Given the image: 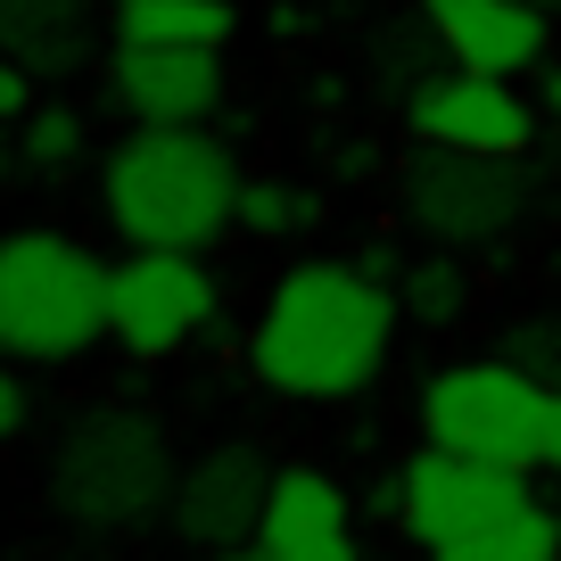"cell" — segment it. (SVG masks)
<instances>
[{"instance_id":"24","label":"cell","mask_w":561,"mask_h":561,"mask_svg":"<svg viewBox=\"0 0 561 561\" xmlns=\"http://www.w3.org/2000/svg\"><path fill=\"white\" fill-rule=\"evenodd\" d=\"M545 471H561V388H553V404H545Z\"/></svg>"},{"instance_id":"17","label":"cell","mask_w":561,"mask_h":561,"mask_svg":"<svg viewBox=\"0 0 561 561\" xmlns=\"http://www.w3.org/2000/svg\"><path fill=\"white\" fill-rule=\"evenodd\" d=\"M397 306L413 322H430V331H446V322L471 306V280H462V264H455V248L446 256H421V264H404L397 273Z\"/></svg>"},{"instance_id":"18","label":"cell","mask_w":561,"mask_h":561,"mask_svg":"<svg viewBox=\"0 0 561 561\" xmlns=\"http://www.w3.org/2000/svg\"><path fill=\"white\" fill-rule=\"evenodd\" d=\"M240 224L256 240H298V231L322 224V198L306 182H240Z\"/></svg>"},{"instance_id":"27","label":"cell","mask_w":561,"mask_h":561,"mask_svg":"<svg viewBox=\"0 0 561 561\" xmlns=\"http://www.w3.org/2000/svg\"><path fill=\"white\" fill-rule=\"evenodd\" d=\"M528 9H545V18H561V0H528Z\"/></svg>"},{"instance_id":"26","label":"cell","mask_w":561,"mask_h":561,"mask_svg":"<svg viewBox=\"0 0 561 561\" xmlns=\"http://www.w3.org/2000/svg\"><path fill=\"white\" fill-rule=\"evenodd\" d=\"M9 165H18V149H9V124H0V182H9Z\"/></svg>"},{"instance_id":"5","label":"cell","mask_w":561,"mask_h":561,"mask_svg":"<svg viewBox=\"0 0 561 561\" xmlns=\"http://www.w3.org/2000/svg\"><path fill=\"white\" fill-rule=\"evenodd\" d=\"M107 273L67 231H9L0 240V347L18 364H67L107 339Z\"/></svg>"},{"instance_id":"1","label":"cell","mask_w":561,"mask_h":561,"mask_svg":"<svg viewBox=\"0 0 561 561\" xmlns=\"http://www.w3.org/2000/svg\"><path fill=\"white\" fill-rule=\"evenodd\" d=\"M397 289L371 280L364 264L339 256H306L273 280L256 331H248V364H256L264 388L306 404H339L355 388L380 380L388 364V331H397Z\"/></svg>"},{"instance_id":"11","label":"cell","mask_w":561,"mask_h":561,"mask_svg":"<svg viewBox=\"0 0 561 561\" xmlns=\"http://www.w3.org/2000/svg\"><path fill=\"white\" fill-rule=\"evenodd\" d=\"M107 91L133 124H207L224 107V50H174V42H116Z\"/></svg>"},{"instance_id":"13","label":"cell","mask_w":561,"mask_h":561,"mask_svg":"<svg viewBox=\"0 0 561 561\" xmlns=\"http://www.w3.org/2000/svg\"><path fill=\"white\" fill-rule=\"evenodd\" d=\"M107 34V9L100 0H0V50L18 58L34 83H67L100 58Z\"/></svg>"},{"instance_id":"3","label":"cell","mask_w":561,"mask_h":561,"mask_svg":"<svg viewBox=\"0 0 561 561\" xmlns=\"http://www.w3.org/2000/svg\"><path fill=\"white\" fill-rule=\"evenodd\" d=\"M404 537L438 561H553L561 520L528 495L520 462H479L455 446H421L404 462Z\"/></svg>"},{"instance_id":"23","label":"cell","mask_w":561,"mask_h":561,"mask_svg":"<svg viewBox=\"0 0 561 561\" xmlns=\"http://www.w3.org/2000/svg\"><path fill=\"white\" fill-rule=\"evenodd\" d=\"M355 264H364L371 280H388V289H397V273H404V256H397V248H364Z\"/></svg>"},{"instance_id":"9","label":"cell","mask_w":561,"mask_h":561,"mask_svg":"<svg viewBox=\"0 0 561 561\" xmlns=\"http://www.w3.org/2000/svg\"><path fill=\"white\" fill-rule=\"evenodd\" d=\"M273 455L256 446H207V455L182 462L174 479V537L191 553H256V520H264V495H273Z\"/></svg>"},{"instance_id":"10","label":"cell","mask_w":561,"mask_h":561,"mask_svg":"<svg viewBox=\"0 0 561 561\" xmlns=\"http://www.w3.org/2000/svg\"><path fill=\"white\" fill-rule=\"evenodd\" d=\"M404 124L421 140H455V149H495V158H520L537 140V116L528 100L504 83V75H479V67H438L430 83L404 100Z\"/></svg>"},{"instance_id":"21","label":"cell","mask_w":561,"mask_h":561,"mask_svg":"<svg viewBox=\"0 0 561 561\" xmlns=\"http://www.w3.org/2000/svg\"><path fill=\"white\" fill-rule=\"evenodd\" d=\"M25 116H34V75L0 50V124H25Z\"/></svg>"},{"instance_id":"19","label":"cell","mask_w":561,"mask_h":561,"mask_svg":"<svg viewBox=\"0 0 561 561\" xmlns=\"http://www.w3.org/2000/svg\"><path fill=\"white\" fill-rule=\"evenodd\" d=\"M504 355L520 371H537L545 388H561V314H528V322H512L504 331Z\"/></svg>"},{"instance_id":"20","label":"cell","mask_w":561,"mask_h":561,"mask_svg":"<svg viewBox=\"0 0 561 561\" xmlns=\"http://www.w3.org/2000/svg\"><path fill=\"white\" fill-rule=\"evenodd\" d=\"M75 140H83V124H75L67 107H34V116H25V158L34 165H67Z\"/></svg>"},{"instance_id":"22","label":"cell","mask_w":561,"mask_h":561,"mask_svg":"<svg viewBox=\"0 0 561 561\" xmlns=\"http://www.w3.org/2000/svg\"><path fill=\"white\" fill-rule=\"evenodd\" d=\"M9 364H18V355L0 347V438H18V430H25V380Z\"/></svg>"},{"instance_id":"14","label":"cell","mask_w":561,"mask_h":561,"mask_svg":"<svg viewBox=\"0 0 561 561\" xmlns=\"http://www.w3.org/2000/svg\"><path fill=\"white\" fill-rule=\"evenodd\" d=\"M430 25L446 34L455 67H479V75H528L545 67V9L528 0H421Z\"/></svg>"},{"instance_id":"12","label":"cell","mask_w":561,"mask_h":561,"mask_svg":"<svg viewBox=\"0 0 561 561\" xmlns=\"http://www.w3.org/2000/svg\"><path fill=\"white\" fill-rule=\"evenodd\" d=\"M256 553L264 561H355V504L331 471H273L256 520Z\"/></svg>"},{"instance_id":"8","label":"cell","mask_w":561,"mask_h":561,"mask_svg":"<svg viewBox=\"0 0 561 561\" xmlns=\"http://www.w3.org/2000/svg\"><path fill=\"white\" fill-rule=\"evenodd\" d=\"M215 322V273L198 248H133L107 273V339L133 355H174Z\"/></svg>"},{"instance_id":"16","label":"cell","mask_w":561,"mask_h":561,"mask_svg":"<svg viewBox=\"0 0 561 561\" xmlns=\"http://www.w3.org/2000/svg\"><path fill=\"white\" fill-rule=\"evenodd\" d=\"M371 67H380V91L413 100V91L430 83L438 67H455V50H446V34L430 25V9H421V18H397L380 42H371Z\"/></svg>"},{"instance_id":"15","label":"cell","mask_w":561,"mask_h":561,"mask_svg":"<svg viewBox=\"0 0 561 561\" xmlns=\"http://www.w3.org/2000/svg\"><path fill=\"white\" fill-rule=\"evenodd\" d=\"M107 34L116 42H174V50H224L231 0H116Z\"/></svg>"},{"instance_id":"7","label":"cell","mask_w":561,"mask_h":561,"mask_svg":"<svg viewBox=\"0 0 561 561\" xmlns=\"http://www.w3.org/2000/svg\"><path fill=\"white\" fill-rule=\"evenodd\" d=\"M404 215L438 248H488L528 215V165L495 149H455V140H421L404 158Z\"/></svg>"},{"instance_id":"25","label":"cell","mask_w":561,"mask_h":561,"mask_svg":"<svg viewBox=\"0 0 561 561\" xmlns=\"http://www.w3.org/2000/svg\"><path fill=\"white\" fill-rule=\"evenodd\" d=\"M545 116H553V124H561V67H553V75H545Z\"/></svg>"},{"instance_id":"2","label":"cell","mask_w":561,"mask_h":561,"mask_svg":"<svg viewBox=\"0 0 561 561\" xmlns=\"http://www.w3.org/2000/svg\"><path fill=\"white\" fill-rule=\"evenodd\" d=\"M100 207L124 248H207L240 224V165L198 124H133L100 165Z\"/></svg>"},{"instance_id":"6","label":"cell","mask_w":561,"mask_h":561,"mask_svg":"<svg viewBox=\"0 0 561 561\" xmlns=\"http://www.w3.org/2000/svg\"><path fill=\"white\" fill-rule=\"evenodd\" d=\"M545 404H553V388L537 371H520L512 355H488V364H455L421 388V430H430V446L537 471L545 462Z\"/></svg>"},{"instance_id":"4","label":"cell","mask_w":561,"mask_h":561,"mask_svg":"<svg viewBox=\"0 0 561 561\" xmlns=\"http://www.w3.org/2000/svg\"><path fill=\"white\" fill-rule=\"evenodd\" d=\"M174 438L140 404H83L50 446V512L67 528H140L174 504Z\"/></svg>"}]
</instances>
